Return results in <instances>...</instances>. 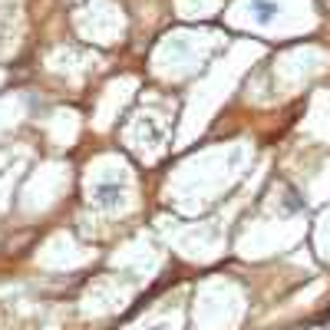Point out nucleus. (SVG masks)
I'll return each instance as SVG.
<instances>
[{
    "instance_id": "f257e3e1",
    "label": "nucleus",
    "mask_w": 330,
    "mask_h": 330,
    "mask_svg": "<svg viewBox=\"0 0 330 330\" xmlns=\"http://www.w3.org/2000/svg\"><path fill=\"white\" fill-rule=\"evenodd\" d=\"M255 10H257V17L264 20V23H268V20L277 14V7L271 3V0H255Z\"/></svg>"
}]
</instances>
